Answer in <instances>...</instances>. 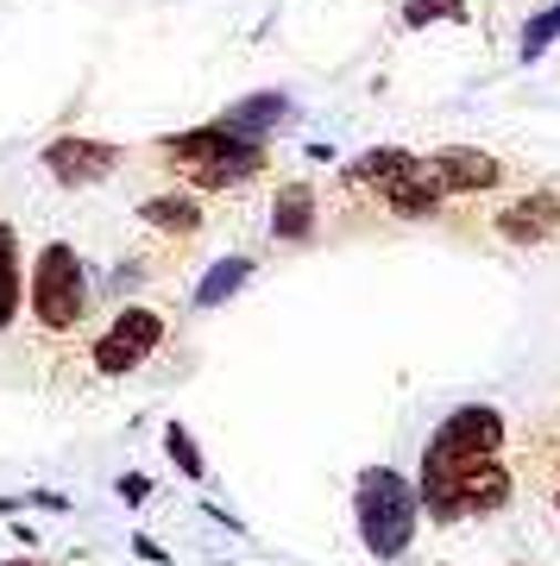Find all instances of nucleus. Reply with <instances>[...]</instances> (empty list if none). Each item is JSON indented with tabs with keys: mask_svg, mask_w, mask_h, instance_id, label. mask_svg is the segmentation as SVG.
Wrapping results in <instances>:
<instances>
[{
	"mask_svg": "<svg viewBox=\"0 0 560 566\" xmlns=\"http://www.w3.org/2000/svg\"><path fill=\"white\" fill-rule=\"evenodd\" d=\"M510 465L498 453L485 460H435L422 453V479H416V504L435 516V523H460V516H491V510L510 504Z\"/></svg>",
	"mask_w": 560,
	"mask_h": 566,
	"instance_id": "f257e3e1",
	"label": "nucleus"
},
{
	"mask_svg": "<svg viewBox=\"0 0 560 566\" xmlns=\"http://www.w3.org/2000/svg\"><path fill=\"white\" fill-rule=\"evenodd\" d=\"M353 516H360V542L365 554H378V560H403L409 542H416V485L391 472V465H365L360 472V491H353Z\"/></svg>",
	"mask_w": 560,
	"mask_h": 566,
	"instance_id": "f03ea898",
	"label": "nucleus"
},
{
	"mask_svg": "<svg viewBox=\"0 0 560 566\" xmlns=\"http://www.w3.org/2000/svg\"><path fill=\"white\" fill-rule=\"evenodd\" d=\"M164 158L177 164L189 182L201 189H234V182L259 177L265 164V145L259 139H240V133H227V126H196V133H170L164 139Z\"/></svg>",
	"mask_w": 560,
	"mask_h": 566,
	"instance_id": "7ed1b4c3",
	"label": "nucleus"
},
{
	"mask_svg": "<svg viewBox=\"0 0 560 566\" xmlns=\"http://www.w3.org/2000/svg\"><path fill=\"white\" fill-rule=\"evenodd\" d=\"M32 315H39L51 334L58 327H76L89 315V271L70 245H44L39 264H32Z\"/></svg>",
	"mask_w": 560,
	"mask_h": 566,
	"instance_id": "20e7f679",
	"label": "nucleus"
},
{
	"mask_svg": "<svg viewBox=\"0 0 560 566\" xmlns=\"http://www.w3.org/2000/svg\"><path fill=\"white\" fill-rule=\"evenodd\" d=\"M158 346H164V315L133 303V308H121V315L107 322V334L95 340V371L101 378H126V371H139Z\"/></svg>",
	"mask_w": 560,
	"mask_h": 566,
	"instance_id": "39448f33",
	"label": "nucleus"
},
{
	"mask_svg": "<svg viewBox=\"0 0 560 566\" xmlns=\"http://www.w3.org/2000/svg\"><path fill=\"white\" fill-rule=\"evenodd\" d=\"M498 447H504V416L491 403H466L435 428L428 453H435V460H485V453H498Z\"/></svg>",
	"mask_w": 560,
	"mask_h": 566,
	"instance_id": "423d86ee",
	"label": "nucleus"
},
{
	"mask_svg": "<svg viewBox=\"0 0 560 566\" xmlns=\"http://www.w3.org/2000/svg\"><path fill=\"white\" fill-rule=\"evenodd\" d=\"M422 170L435 177L440 196H454V189H498L504 182V164L491 158V151H473V145H447V151H435V158H422Z\"/></svg>",
	"mask_w": 560,
	"mask_h": 566,
	"instance_id": "0eeeda50",
	"label": "nucleus"
},
{
	"mask_svg": "<svg viewBox=\"0 0 560 566\" xmlns=\"http://www.w3.org/2000/svg\"><path fill=\"white\" fill-rule=\"evenodd\" d=\"M44 164H51L58 182H101V177H114L121 151L101 139H51L44 145Z\"/></svg>",
	"mask_w": 560,
	"mask_h": 566,
	"instance_id": "6e6552de",
	"label": "nucleus"
},
{
	"mask_svg": "<svg viewBox=\"0 0 560 566\" xmlns=\"http://www.w3.org/2000/svg\"><path fill=\"white\" fill-rule=\"evenodd\" d=\"M498 233H504V240H517V245H536V240H548V233H560V196L536 189V196L510 202L498 214Z\"/></svg>",
	"mask_w": 560,
	"mask_h": 566,
	"instance_id": "1a4fd4ad",
	"label": "nucleus"
},
{
	"mask_svg": "<svg viewBox=\"0 0 560 566\" xmlns=\"http://www.w3.org/2000/svg\"><path fill=\"white\" fill-rule=\"evenodd\" d=\"M378 196H384L391 208H397V214H409V221H428V214L440 208V189H435V177L422 170V158L409 164V170H397V177H391V182L378 189Z\"/></svg>",
	"mask_w": 560,
	"mask_h": 566,
	"instance_id": "9d476101",
	"label": "nucleus"
},
{
	"mask_svg": "<svg viewBox=\"0 0 560 566\" xmlns=\"http://www.w3.org/2000/svg\"><path fill=\"white\" fill-rule=\"evenodd\" d=\"M283 114H290V95H246V102H234L227 114H220V126L227 133H240V139H265L271 126H283Z\"/></svg>",
	"mask_w": 560,
	"mask_h": 566,
	"instance_id": "9b49d317",
	"label": "nucleus"
},
{
	"mask_svg": "<svg viewBox=\"0 0 560 566\" xmlns=\"http://www.w3.org/2000/svg\"><path fill=\"white\" fill-rule=\"evenodd\" d=\"M271 233H278V240H309V233H315V189H309V182H283L278 189Z\"/></svg>",
	"mask_w": 560,
	"mask_h": 566,
	"instance_id": "f8f14e48",
	"label": "nucleus"
},
{
	"mask_svg": "<svg viewBox=\"0 0 560 566\" xmlns=\"http://www.w3.org/2000/svg\"><path fill=\"white\" fill-rule=\"evenodd\" d=\"M25 303V271H20V233L0 227V327H13Z\"/></svg>",
	"mask_w": 560,
	"mask_h": 566,
	"instance_id": "ddd939ff",
	"label": "nucleus"
},
{
	"mask_svg": "<svg viewBox=\"0 0 560 566\" xmlns=\"http://www.w3.org/2000/svg\"><path fill=\"white\" fill-rule=\"evenodd\" d=\"M139 221L158 227V233H196L201 208L189 202V196H152V202H139Z\"/></svg>",
	"mask_w": 560,
	"mask_h": 566,
	"instance_id": "4468645a",
	"label": "nucleus"
},
{
	"mask_svg": "<svg viewBox=\"0 0 560 566\" xmlns=\"http://www.w3.org/2000/svg\"><path fill=\"white\" fill-rule=\"evenodd\" d=\"M246 277H252V259H220V264H208V277L196 283V308L227 303V296H234Z\"/></svg>",
	"mask_w": 560,
	"mask_h": 566,
	"instance_id": "2eb2a0df",
	"label": "nucleus"
},
{
	"mask_svg": "<svg viewBox=\"0 0 560 566\" xmlns=\"http://www.w3.org/2000/svg\"><path fill=\"white\" fill-rule=\"evenodd\" d=\"M409 164H416L409 151H397V145H378V151H365V158L353 164V177L372 182V189H384V182L397 177V170H409Z\"/></svg>",
	"mask_w": 560,
	"mask_h": 566,
	"instance_id": "dca6fc26",
	"label": "nucleus"
},
{
	"mask_svg": "<svg viewBox=\"0 0 560 566\" xmlns=\"http://www.w3.org/2000/svg\"><path fill=\"white\" fill-rule=\"evenodd\" d=\"M554 39H560V0L548 7V13H536V20L522 25V63H536V57H541V51H548Z\"/></svg>",
	"mask_w": 560,
	"mask_h": 566,
	"instance_id": "f3484780",
	"label": "nucleus"
},
{
	"mask_svg": "<svg viewBox=\"0 0 560 566\" xmlns=\"http://www.w3.org/2000/svg\"><path fill=\"white\" fill-rule=\"evenodd\" d=\"M164 447H170V460H177V472H183V479H201V472H208V465H201V453H196V441H189V428H183V422H170V428H164Z\"/></svg>",
	"mask_w": 560,
	"mask_h": 566,
	"instance_id": "a211bd4d",
	"label": "nucleus"
},
{
	"mask_svg": "<svg viewBox=\"0 0 560 566\" xmlns=\"http://www.w3.org/2000/svg\"><path fill=\"white\" fill-rule=\"evenodd\" d=\"M428 20H466V0H409L403 25H428Z\"/></svg>",
	"mask_w": 560,
	"mask_h": 566,
	"instance_id": "6ab92c4d",
	"label": "nucleus"
},
{
	"mask_svg": "<svg viewBox=\"0 0 560 566\" xmlns=\"http://www.w3.org/2000/svg\"><path fill=\"white\" fill-rule=\"evenodd\" d=\"M7 566H44V560H7Z\"/></svg>",
	"mask_w": 560,
	"mask_h": 566,
	"instance_id": "aec40b11",
	"label": "nucleus"
},
{
	"mask_svg": "<svg viewBox=\"0 0 560 566\" xmlns=\"http://www.w3.org/2000/svg\"><path fill=\"white\" fill-rule=\"evenodd\" d=\"M554 510H560V491H554Z\"/></svg>",
	"mask_w": 560,
	"mask_h": 566,
	"instance_id": "412c9836",
	"label": "nucleus"
}]
</instances>
